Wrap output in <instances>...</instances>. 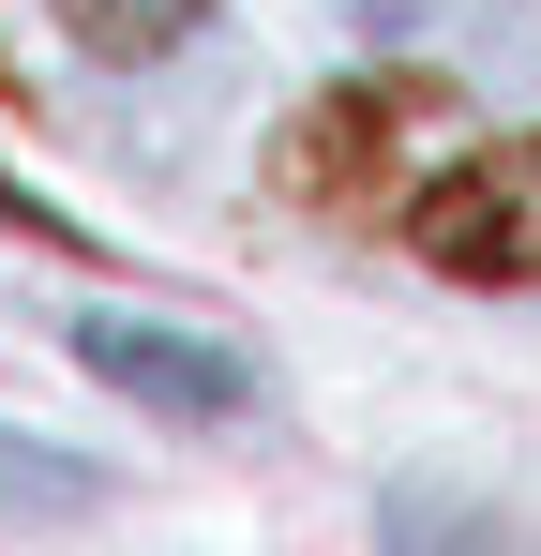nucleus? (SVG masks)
<instances>
[{
	"mask_svg": "<svg viewBox=\"0 0 541 556\" xmlns=\"http://www.w3.org/2000/svg\"><path fill=\"white\" fill-rule=\"evenodd\" d=\"M406 241L451 286H541V136H496L451 181H422L406 195Z\"/></svg>",
	"mask_w": 541,
	"mask_h": 556,
	"instance_id": "f257e3e1",
	"label": "nucleus"
},
{
	"mask_svg": "<svg viewBox=\"0 0 541 556\" xmlns=\"http://www.w3.org/2000/svg\"><path fill=\"white\" fill-rule=\"evenodd\" d=\"M406 121H437V76H347L331 105H301L286 121V195H316V211H361V195H391V151H406Z\"/></svg>",
	"mask_w": 541,
	"mask_h": 556,
	"instance_id": "f03ea898",
	"label": "nucleus"
},
{
	"mask_svg": "<svg viewBox=\"0 0 541 556\" xmlns=\"http://www.w3.org/2000/svg\"><path fill=\"white\" fill-rule=\"evenodd\" d=\"M76 362L105 376V391H136V406H180V421H241V391H256L226 346L151 331V316H90V331H76Z\"/></svg>",
	"mask_w": 541,
	"mask_h": 556,
	"instance_id": "7ed1b4c3",
	"label": "nucleus"
},
{
	"mask_svg": "<svg viewBox=\"0 0 541 556\" xmlns=\"http://www.w3.org/2000/svg\"><path fill=\"white\" fill-rule=\"evenodd\" d=\"M105 481L76 452H46V437H0V527H30V511H90Z\"/></svg>",
	"mask_w": 541,
	"mask_h": 556,
	"instance_id": "20e7f679",
	"label": "nucleus"
},
{
	"mask_svg": "<svg viewBox=\"0 0 541 556\" xmlns=\"http://www.w3.org/2000/svg\"><path fill=\"white\" fill-rule=\"evenodd\" d=\"M76 15V46H105V61H151V46H180L211 0H61Z\"/></svg>",
	"mask_w": 541,
	"mask_h": 556,
	"instance_id": "39448f33",
	"label": "nucleus"
},
{
	"mask_svg": "<svg viewBox=\"0 0 541 556\" xmlns=\"http://www.w3.org/2000/svg\"><path fill=\"white\" fill-rule=\"evenodd\" d=\"M0 226H46V195H15V181H0ZM46 241H61V226H46Z\"/></svg>",
	"mask_w": 541,
	"mask_h": 556,
	"instance_id": "423d86ee",
	"label": "nucleus"
}]
</instances>
